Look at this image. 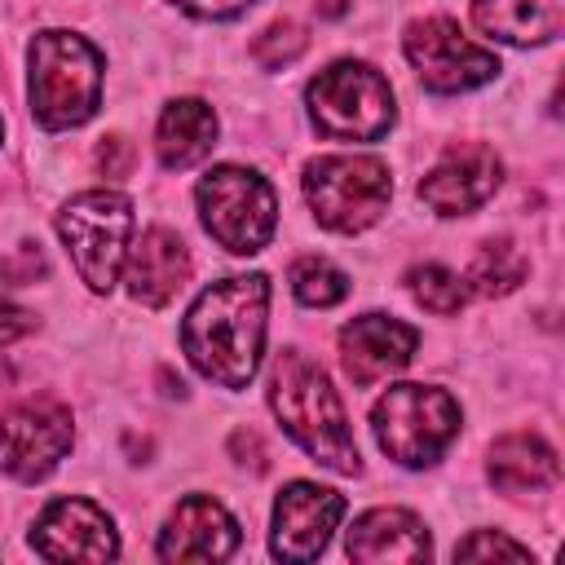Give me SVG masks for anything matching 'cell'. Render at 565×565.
<instances>
[{
	"label": "cell",
	"instance_id": "obj_1",
	"mask_svg": "<svg viewBox=\"0 0 565 565\" xmlns=\"http://www.w3.org/2000/svg\"><path fill=\"white\" fill-rule=\"evenodd\" d=\"M265 309H269L265 274H234L212 282L181 322V349L190 366L221 388H247L260 366Z\"/></svg>",
	"mask_w": 565,
	"mask_h": 565
},
{
	"label": "cell",
	"instance_id": "obj_2",
	"mask_svg": "<svg viewBox=\"0 0 565 565\" xmlns=\"http://www.w3.org/2000/svg\"><path fill=\"white\" fill-rule=\"evenodd\" d=\"M269 406L278 415V424L287 428V437L313 455L322 468L331 472H358V446L344 419V406L327 380L322 366H313L305 353L282 349L274 358L269 371Z\"/></svg>",
	"mask_w": 565,
	"mask_h": 565
},
{
	"label": "cell",
	"instance_id": "obj_3",
	"mask_svg": "<svg viewBox=\"0 0 565 565\" xmlns=\"http://www.w3.org/2000/svg\"><path fill=\"white\" fill-rule=\"evenodd\" d=\"M31 115L40 128H79L102 106V53L75 31H40L31 40Z\"/></svg>",
	"mask_w": 565,
	"mask_h": 565
},
{
	"label": "cell",
	"instance_id": "obj_4",
	"mask_svg": "<svg viewBox=\"0 0 565 565\" xmlns=\"http://www.w3.org/2000/svg\"><path fill=\"white\" fill-rule=\"evenodd\" d=\"M305 102L313 128L331 141H380L397 119L388 79L353 57L318 71V79L305 88Z\"/></svg>",
	"mask_w": 565,
	"mask_h": 565
},
{
	"label": "cell",
	"instance_id": "obj_5",
	"mask_svg": "<svg viewBox=\"0 0 565 565\" xmlns=\"http://www.w3.org/2000/svg\"><path fill=\"white\" fill-rule=\"evenodd\" d=\"M371 428L380 450L402 468H428L459 437V402L433 384H393L375 411Z\"/></svg>",
	"mask_w": 565,
	"mask_h": 565
},
{
	"label": "cell",
	"instance_id": "obj_6",
	"mask_svg": "<svg viewBox=\"0 0 565 565\" xmlns=\"http://www.w3.org/2000/svg\"><path fill=\"white\" fill-rule=\"evenodd\" d=\"M194 199H199L203 230L234 256L260 252L278 230V199L269 181L252 168H238V163L212 168L199 181Z\"/></svg>",
	"mask_w": 565,
	"mask_h": 565
},
{
	"label": "cell",
	"instance_id": "obj_7",
	"mask_svg": "<svg viewBox=\"0 0 565 565\" xmlns=\"http://www.w3.org/2000/svg\"><path fill=\"white\" fill-rule=\"evenodd\" d=\"M305 199L318 225L358 234L375 225L393 199V177L375 154H318L305 168Z\"/></svg>",
	"mask_w": 565,
	"mask_h": 565
},
{
	"label": "cell",
	"instance_id": "obj_8",
	"mask_svg": "<svg viewBox=\"0 0 565 565\" xmlns=\"http://www.w3.org/2000/svg\"><path fill=\"white\" fill-rule=\"evenodd\" d=\"M57 234L93 291H110L119 282L128 234H132V203L119 190H84L57 212Z\"/></svg>",
	"mask_w": 565,
	"mask_h": 565
},
{
	"label": "cell",
	"instance_id": "obj_9",
	"mask_svg": "<svg viewBox=\"0 0 565 565\" xmlns=\"http://www.w3.org/2000/svg\"><path fill=\"white\" fill-rule=\"evenodd\" d=\"M402 49L419 84L433 93H468L499 75V57L477 49L450 18H415L402 35Z\"/></svg>",
	"mask_w": 565,
	"mask_h": 565
},
{
	"label": "cell",
	"instance_id": "obj_10",
	"mask_svg": "<svg viewBox=\"0 0 565 565\" xmlns=\"http://www.w3.org/2000/svg\"><path fill=\"white\" fill-rule=\"evenodd\" d=\"M71 406L57 397H31L0 415V468L13 481H44L71 450Z\"/></svg>",
	"mask_w": 565,
	"mask_h": 565
},
{
	"label": "cell",
	"instance_id": "obj_11",
	"mask_svg": "<svg viewBox=\"0 0 565 565\" xmlns=\"http://www.w3.org/2000/svg\"><path fill=\"white\" fill-rule=\"evenodd\" d=\"M340 516H344V494L313 481H291L278 490V503H274L269 552L278 561H313L327 547Z\"/></svg>",
	"mask_w": 565,
	"mask_h": 565
},
{
	"label": "cell",
	"instance_id": "obj_12",
	"mask_svg": "<svg viewBox=\"0 0 565 565\" xmlns=\"http://www.w3.org/2000/svg\"><path fill=\"white\" fill-rule=\"evenodd\" d=\"M31 547L44 561H115L119 556V539H115V521L79 494L53 499L35 530H31Z\"/></svg>",
	"mask_w": 565,
	"mask_h": 565
},
{
	"label": "cell",
	"instance_id": "obj_13",
	"mask_svg": "<svg viewBox=\"0 0 565 565\" xmlns=\"http://www.w3.org/2000/svg\"><path fill=\"white\" fill-rule=\"evenodd\" d=\"M503 181V163L490 146H455L446 150L428 177L419 181V199L437 212V216H463L477 212Z\"/></svg>",
	"mask_w": 565,
	"mask_h": 565
},
{
	"label": "cell",
	"instance_id": "obj_14",
	"mask_svg": "<svg viewBox=\"0 0 565 565\" xmlns=\"http://www.w3.org/2000/svg\"><path fill=\"white\" fill-rule=\"evenodd\" d=\"M415 344H419V331L411 322H402V318H388V313H362V318H353V322L340 327L344 371L362 388H371L384 375L402 371L411 362Z\"/></svg>",
	"mask_w": 565,
	"mask_h": 565
},
{
	"label": "cell",
	"instance_id": "obj_15",
	"mask_svg": "<svg viewBox=\"0 0 565 565\" xmlns=\"http://www.w3.org/2000/svg\"><path fill=\"white\" fill-rule=\"evenodd\" d=\"M238 547V521L212 499L190 494L159 530V561H225Z\"/></svg>",
	"mask_w": 565,
	"mask_h": 565
},
{
	"label": "cell",
	"instance_id": "obj_16",
	"mask_svg": "<svg viewBox=\"0 0 565 565\" xmlns=\"http://www.w3.org/2000/svg\"><path fill=\"white\" fill-rule=\"evenodd\" d=\"M185 278H190V252L172 230L154 225L132 243V252H128V296L132 300L159 309L185 287Z\"/></svg>",
	"mask_w": 565,
	"mask_h": 565
},
{
	"label": "cell",
	"instance_id": "obj_17",
	"mask_svg": "<svg viewBox=\"0 0 565 565\" xmlns=\"http://www.w3.org/2000/svg\"><path fill=\"white\" fill-rule=\"evenodd\" d=\"M349 556L353 561H428L433 543L415 512L406 508H371L349 530Z\"/></svg>",
	"mask_w": 565,
	"mask_h": 565
},
{
	"label": "cell",
	"instance_id": "obj_18",
	"mask_svg": "<svg viewBox=\"0 0 565 565\" xmlns=\"http://www.w3.org/2000/svg\"><path fill=\"white\" fill-rule=\"evenodd\" d=\"M494 490L503 494H525V490H547L561 477V459L556 450L534 437V433H508L490 446V463H486Z\"/></svg>",
	"mask_w": 565,
	"mask_h": 565
},
{
	"label": "cell",
	"instance_id": "obj_19",
	"mask_svg": "<svg viewBox=\"0 0 565 565\" xmlns=\"http://www.w3.org/2000/svg\"><path fill=\"white\" fill-rule=\"evenodd\" d=\"M159 159L163 168L181 172V168H194L212 146H216V110L199 97H177L163 106L159 115Z\"/></svg>",
	"mask_w": 565,
	"mask_h": 565
},
{
	"label": "cell",
	"instance_id": "obj_20",
	"mask_svg": "<svg viewBox=\"0 0 565 565\" xmlns=\"http://www.w3.org/2000/svg\"><path fill=\"white\" fill-rule=\"evenodd\" d=\"M472 22L503 44H547L556 35V9L539 0H472Z\"/></svg>",
	"mask_w": 565,
	"mask_h": 565
},
{
	"label": "cell",
	"instance_id": "obj_21",
	"mask_svg": "<svg viewBox=\"0 0 565 565\" xmlns=\"http://www.w3.org/2000/svg\"><path fill=\"white\" fill-rule=\"evenodd\" d=\"M525 269H530V260L521 256L516 243L490 238V243L477 247V256H472V265H468V282H472V291H481V296H508V291H516V287L525 282Z\"/></svg>",
	"mask_w": 565,
	"mask_h": 565
},
{
	"label": "cell",
	"instance_id": "obj_22",
	"mask_svg": "<svg viewBox=\"0 0 565 565\" xmlns=\"http://www.w3.org/2000/svg\"><path fill=\"white\" fill-rule=\"evenodd\" d=\"M291 291L309 309H331V305H340L349 296V278L327 256H300L291 265Z\"/></svg>",
	"mask_w": 565,
	"mask_h": 565
},
{
	"label": "cell",
	"instance_id": "obj_23",
	"mask_svg": "<svg viewBox=\"0 0 565 565\" xmlns=\"http://www.w3.org/2000/svg\"><path fill=\"white\" fill-rule=\"evenodd\" d=\"M406 287H411L415 305H424L428 313H441V318L459 313V309H463V300H468L463 278H459V274H450L446 265H415V269L406 274Z\"/></svg>",
	"mask_w": 565,
	"mask_h": 565
},
{
	"label": "cell",
	"instance_id": "obj_24",
	"mask_svg": "<svg viewBox=\"0 0 565 565\" xmlns=\"http://www.w3.org/2000/svg\"><path fill=\"white\" fill-rule=\"evenodd\" d=\"M305 44H309L305 26L291 22V18H278V22H269V26L252 40V57H256L265 71H278V66H291V62L305 53Z\"/></svg>",
	"mask_w": 565,
	"mask_h": 565
},
{
	"label": "cell",
	"instance_id": "obj_25",
	"mask_svg": "<svg viewBox=\"0 0 565 565\" xmlns=\"http://www.w3.org/2000/svg\"><path fill=\"white\" fill-rule=\"evenodd\" d=\"M481 556H512V561H525L530 547H521L516 539L494 534V530H477L472 539L455 543V561H481Z\"/></svg>",
	"mask_w": 565,
	"mask_h": 565
},
{
	"label": "cell",
	"instance_id": "obj_26",
	"mask_svg": "<svg viewBox=\"0 0 565 565\" xmlns=\"http://www.w3.org/2000/svg\"><path fill=\"white\" fill-rule=\"evenodd\" d=\"M132 159H137V150H132V141H128L124 132H110V137L97 141V168H102L110 181L128 177V172H132Z\"/></svg>",
	"mask_w": 565,
	"mask_h": 565
},
{
	"label": "cell",
	"instance_id": "obj_27",
	"mask_svg": "<svg viewBox=\"0 0 565 565\" xmlns=\"http://www.w3.org/2000/svg\"><path fill=\"white\" fill-rule=\"evenodd\" d=\"M40 274H44L40 243H22L18 247V260H0V278H9V282H35Z\"/></svg>",
	"mask_w": 565,
	"mask_h": 565
},
{
	"label": "cell",
	"instance_id": "obj_28",
	"mask_svg": "<svg viewBox=\"0 0 565 565\" xmlns=\"http://www.w3.org/2000/svg\"><path fill=\"white\" fill-rule=\"evenodd\" d=\"M31 327H35V318H31L22 305H13V300L0 296V349L13 344V340H22Z\"/></svg>",
	"mask_w": 565,
	"mask_h": 565
},
{
	"label": "cell",
	"instance_id": "obj_29",
	"mask_svg": "<svg viewBox=\"0 0 565 565\" xmlns=\"http://www.w3.org/2000/svg\"><path fill=\"white\" fill-rule=\"evenodd\" d=\"M172 4H181L194 18H238L252 0H172Z\"/></svg>",
	"mask_w": 565,
	"mask_h": 565
},
{
	"label": "cell",
	"instance_id": "obj_30",
	"mask_svg": "<svg viewBox=\"0 0 565 565\" xmlns=\"http://www.w3.org/2000/svg\"><path fill=\"white\" fill-rule=\"evenodd\" d=\"M340 9H344V0H322V13H331V18H335Z\"/></svg>",
	"mask_w": 565,
	"mask_h": 565
},
{
	"label": "cell",
	"instance_id": "obj_31",
	"mask_svg": "<svg viewBox=\"0 0 565 565\" xmlns=\"http://www.w3.org/2000/svg\"><path fill=\"white\" fill-rule=\"evenodd\" d=\"M0 132H4V124H0Z\"/></svg>",
	"mask_w": 565,
	"mask_h": 565
}]
</instances>
